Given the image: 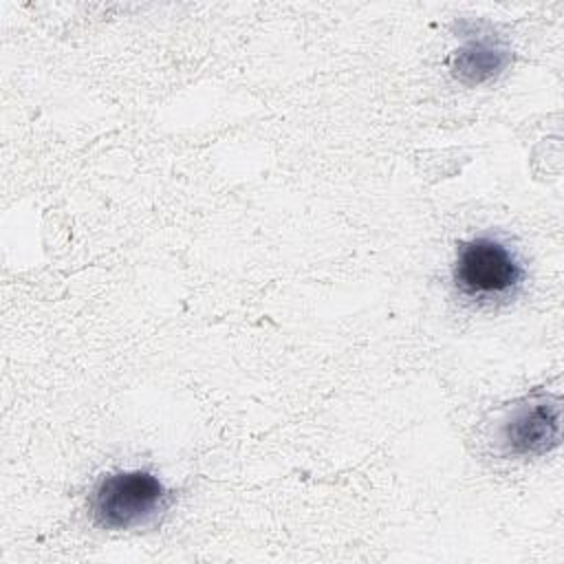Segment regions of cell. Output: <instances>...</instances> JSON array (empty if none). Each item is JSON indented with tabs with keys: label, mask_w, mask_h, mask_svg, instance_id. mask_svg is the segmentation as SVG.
I'll use <instances>...</instances> for the list:
<instances>
[{
	"label": "cell",
	"mask_w": 564,
	"mask_h": 564,
	"mask_svg": "<svg viewBox=\"0 0 564 564\" xmlns=\"http://www.w3.org/2000/svg\"><path fill=\"white\" fill-rule=\"evenodd\" d=\"M524 269L516 253L496 238H471L458 245L454 284L460 295L478 302L505 300L522 284Z\"/></svg>",
	"instance_id": "obj_2"
},
{
	"label": "cell",
	"mask_w": 564,
	"mask_h": 564,
	"mask_svg": "<svg viewBox=\"0 0 564 564\" xmlns=\"http://www.w3.org/2000/svg\"><path fill=\"white\" fill-rule=\"evenodd\" d=\"M560 399L540 394L516 405L502 423V447L513 456H542L560 445Z\"/></svg>",
	"instance_id": "obj_3"
},
{
	"label": "cell",
	"mask_w": 564,
	"mask_h": 564,
	"mask_svg": "<svg viewBox=\"0 0 564 564\" xmlns=\"http://www.w3.org/2000/svg\"><path fill=\"white\" fill-rule=\"evenodd\" d=\"M170 505L167 487L145 469L106 474L93 487L88 509L97 527L110 531L134 529L152 522Z\"/></svg>",
	"instance_id": "obj_1"
},
{
	"label": "cell",
	"mask_w": 564,
	"mask_h": 564,
	"mask_svg": "<svg viewBox=\"0 0 564 564\" xmlns=\"http://www.w3.org/2000/svg\"><path fill=\"white\" fill-rule=\"evenodd\" d=\"M511 53L489 35L469 37L449 57L452 75L465 86H478L498 77L509 66Z\"/></svg>",
	"instance_id": "obj_4"
}]
</instances>
